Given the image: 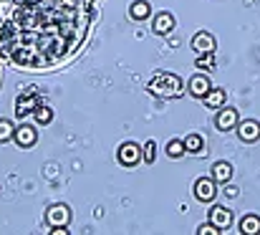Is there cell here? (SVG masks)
<instances>
[{
    "label": "cell",
    "instance_id": "obj_1",
    "mask_svg": "<svg viewBox=\"0 0 260 235\" xmlns=\"http://www.w3.org/2000/svg\"><path fill=\"white\" fill-rule=\"evenodd\" d=\"M91 0H0V56L20 71H51L84 46Z\"/></svg>",
    "mask_w": 260,
    "mask_h": 235
},
{
    "label": "cell",
    "instance_id": "obj_2",
    "mask_svg": "<svg viewBox=\"0 0 260 235\" xmlns=\"http://www.w3.org/2000/svg\"><path fill=\"white\" fill-rule=\"evenodd\" d=\"M149 91L154 96H159V99H179L184 94V83H182L179 76L162 71V74H157V76L149 81Z\"/></svg>",
    "mask_w": 260,
    "mask_h": 235
},
{
    "label": "cell",
    "instance_id": "obj_3",
    "mask_svg": "<svg viewBox=\"0 0 260 235\" xmlns=\"http://www.w3.org/2000/svg\"><path fill=\"white\" fill-rule=\"evenodd\" d=\"M38 104H41V94H38L36 89H28V91H23V94L18 96V101H15V114H18V116H25V114L36 111Z\"/></svg>",
    "mask_w": 260,
    "mask_h": 235
},
{
    "label": "cell",
    "instance_id": "obj_4",
    "mask_svg": "<svg viewBox=\"0 0 260 235\" xmlns=\"http://www.w3.org/2000/svg\"><path fill=\"white\" fill-rule=\"evenodd\" d=\"M46 223L51 225V228H69V223H71V210L66 208V205H51L48 210H46Z\"/></svg>",
    "mask_w": 260,
    "mask_h": 235
},
{
    "label": "cell",
    "instance_id": "obj_5",
    "mask_svg": "<svg viewBox=\"0 0 260 235\" xmlns=\"http://www.w3.org/2000/svg\"><path fill=\"white\" fill-rule=\"evenodd\" d=\"M192 190H194V197H197L200 202H212L215 195H217V182H215L212 177H200Z\"/></svg>",
    "mask_w": 260,
    "mask_h": 235
},
{
    "label": "cell",
    "instance_id": "obj_6",
    "mask_svg": "<svg viewBox=\"0 0 260 235\" xmlns=\"http://www.w3.org/2000/svg\"><path fill=\"white\" fill-rule=\"evenodd\" d=\"M119 162L124 164V167H134L139 159H142V147L139 144H134V142H124L121 147H119Z\"/></svg>",
    "mask_w": 260,
    "mask_h": 235
},
{
    "label": "cell",
    "instance_id": "obj_7",
    "mask_svg": "<svg viewBox=\"0 0 260 235\" xmlns=\"http://www.w3.org/2000/svg\"><path fill=\"white\" fill-rule=\"evenodd\" d=\"M192 51L197 53V56H202V53H215V38L210 36V33H197L194 38H192Z\"/></svg>",
    "mask_w": 260,
    "mask_h": 235
},
{
    "label": "cell",
    "instance_id": "obj_8",
    "mask_svg": "<svg viewBox=\"0 0 260 235\" xmlns=\"http://www.w3.org/2000/svg\"><path fill=\"white\" fill-rule=\"evenodd\" d=\"M210 223H212V225H217L220 230H228V228L233 225V213H230L228 208L215 205V208L210 210Z\"/></svg>",
    "mask_w": 260,
    "mask_h": 235
},
{
    "label": "cell",
    "instance_id": "obj_9",
    "mask_svg": "<svg viewBox=\"0 0 260 235\" xmlns=\"http://www.w3.org/2000/svg\"><path fill=\"white\" fill-rule=\"evenodd\" d=\"M210 89H212V86H210V78L205 76V74H194V76L189 78V83H187V91H189L194 99H202Z\"/></svg>",
    "mask_w": 260,
    "mask_h": 235
},
{
    "label": "cell",
    "instance_id": "obj_10",
    "mask_svg": "<svg viewBox=\"0 0 260 235\" xmlns=\"http://www.w3.org/2000/svg\"><path fill=\"white\" fill-rule=\"evenodd\" d=\"M215 124H217L220 132H230V129H235V127H238V111H235V109H220Z\"/></svg>",
    "mask_w": 260,
    "mask_h": 235
},
{
    "label": "cell",
    "instance_id": "obj_11",
    "mask_svg": "<svg viewBox=\"0 0 260 235\" xmlns=\"http://www.w3.org/2000/svg\"><path fill=\"white\" fill-rule=\"evenodd\" d=\"M174 28V18L170 13H159L154 20H152V31L157 33V36H170Z\"/></svg>",
    "mask_w": 260,
    "mask_h": 235
},
{
    "label": "cell",
    "instance_id": "obj_12",
    "mask_svg": "<svg viewBox=\"0 0 260 235\" xmlns=\"http://www.w3.org/2000/svg\"><path fill=\"white\" fill-rule=\"evenodd\" d=\"M238 134H240V139H243V142H255V139H260V124L255 122V119L240 122Z\"/></svg>",
    "mask_w": 260,
    "mask_h": 235
},
{
    "label": "cell",
    "instance_id": "obj_13",
    "mask_svg": "<svg viewBox=\"0 0 260 235\" xmlns=\"http://www.w3.org/2000/svg\"><path fill=\"white\" fill-rule=\"evenodd\" d=\"M225 99H228L225 89H210V91L202 96V101H205V106H207V109H222Z\"/></svg>",
    "mask_w": 260,
    "mask_h": 235
},
{
    "label": "cell",
    "instance_id": "obj_14",
    "mask_svg": "<svg viewBox=\"0 0 260 235\" xmlns=\"http://www.w3.org/2000/svg\"><path fill=\"white\" fill-rule=\"evenodd\" d=\"M36 139H38V132H36V127H18V132H15V142L20 144V147H33L36 144Z\"/></svg>",
    "mask_w": 260,
    "mask_h": 235
},
{
    "label": "cell",
    "instance_id": "obj_15",
    "mask_svg": "<svg viewBox=\"0 0 260 235\" xmlns=\"http://www.w3.org/2000/svg\"><path fill=\"white\" fill-rule=\"evenodd\" d=\"M184 150H187L189 155L205 157L207 155V150H205V137H202V134H189V137L184 139Z\"/></svg>",
    "mask_w": 260,
    "mask_h": 235
},
{
    "label": "cell",
    "instance_id": "obj_16",
    "mask_svg": "<svg viewBox=\"0 0 260 235\" xmlns=\"http://www.w3.org/2000/svg\"><path fill=\"white\" fill-rule=\"evenodd\" d=\"M230 177H233V167H230L228 162H215V164H212V180H215V182L228 185Z\"/></svg>",
    "mask_w": 260,
    "mask_h": 235
},
{
    "label": "cell",
    "instance_id": "obj_17",
    "mask_svg": "<svg viewBox=\"0 0 260 235\" xmlns=\"http://www.w3.org/2000/svg\"><path fill=\"white\" fill-rule=\"evenodd\" d=\"M149 13H152V8H149L147 0H134V3L129 5V15H132L134 20H144V18H149Z\"/></svg>",
    "mask_w": 260,
    "mask_h": 235
},
{
    "label": "cell",
    "instance_id": "obj_18",
    "mask_svg": "<svg viewBox=\"0 0 260 235\" xmlns=\"http://www.w3.org/2000/svg\"><path fill=\"white\" fill-rule=\"evenodd\" d=\"M240 230L245 235H258L260 233V218L258 215H245L240 220Z\"/></svg>",
    "mask_w": 260,
    "mask_h": 235
},
{
    "label": "cell",
    "instance_id": "obj_19",
    "mask_svg": "<svg viewBox=\"0 0 260 235\" xmlns=\"http://www.w3.org/2000/svg\"><path fill=\"white\" fill-rule=\"evenodd\" d=\"M33 116H36V122H38V124H48V122L53 119V109H51V106H46V104H41V106L33 111Z\"/></svg>",
    "mask_w": 260,
    "mask_h": 235
},
{
    "label": "cell",
    "instance_id": "obj_20",
    "mask_svg": "<svg viewBox=\"0 0 260 235\" xmlns=\"http://www.w3.org/2000/svg\"><path fill=\"white\" fill-rule=\"evenodd\" d=\"M13 137H15L13 124H10L8 119H0V142H8V139H13Z\"/></svg>",
    "mask_w": 260,
    "mask_h": 235
},
{
    "label": "cell",
    "instance_id": "obj_21",
    "mask_svg": "<svg viewBox=\"0 0 260 235\" xmlns=\"http://www.w3.org/2000/svg\"><path fill=\"white\" fill-rule=\"evenodd\" d=\"M142 159H144L147 164H152V162L157 159V144H154V142H147V144L142 147Z\"/></svg>",
    "mask_w": 260,
    "mask_h": 235
},
{
    "label": "cell",
    "instance_id": "obj_22",
    "mask_svg": "<svg viewBox=\"0 0 260 235\" xmlns=\"http://www.w3.org/2000/svg\"><path fill=\"white\" fill-rule=\"evenodd\" d=\"M184 152H187V150H184V142H179V139H172V142L167 144V155L172 157V159H177V157H182Z\"/></svg>",
    "mask_w": 260,
    "mask_h": 235
},
{
    "label": "cell",
    "instance_id": "obj_23",
    "mask_svg": "<svg viewBox=\"0 0 260 235\" xmlns=\"http://www.w3.org/2000/svg\"><path fill=\"white\" fill-rule=\"evenodd\" d=\"M197 233L200 235H220L222 230H220L217 225H212V223H205V225H200V228H197Z\"/></svg>",
    "mask_w": 260,
    "mask_h": 235
},
{
    "label": "cell",
    "instance_id": "obj_24",
    "mask_svg": "<svg viewBox=\"0 0 260 235\" xmlns=\"http://www.w3.org/2000/svg\"><path fill=\"white\" fill-rule=\"evenodd\" d=\"M197 66H205V69H212V66H215V56H212V53H202V56L197 58Z\"/></svg>",
    "mask_w": 260,
    "mask_h": 235
},
{
    "label": "cell",
    "instance_id": "obj_25",
    "mask_svg": "<svg viewBox=\"0 0 260 235\" xmlns=\"http://www.w3.org/2000/svg\"><path fill=\"white\" fill-rule=\"evenodd\" d=\"M225 195H230V197H235V195H238V187H233V185H228V187H225Z\"/></svg>",
    "mask_w": 260,
    "mask_h": 235
},
{
    "label": "cell",
    "instance_id": "obj_26",
    "mask_svg": "<svg viewBox=\"0 0 260 235\" xmlns=\"http://www.w3.org/2000/svg\"><path fill=\"white\" fill-rule=\"evenodd\" d=\"M51 235H69V230H66V228H53Z\"/></svg>",
    "mask_w": 260,
    "mask_h": 235
}]
</instances>
